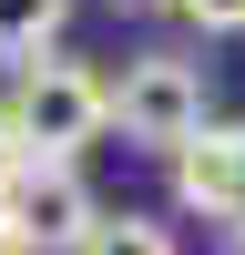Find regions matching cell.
<instances>
[{
	"label": "cell",
	"instance_id": "obj_6",
	"mask_svg": "<svg viewBox=\"0 0 245 255\" xmlns=\"http://www.w3.org/2000/svg\"><path fill=\"white\" fill-rule=\"evenodd\" d=\"M72 255H184V245H174V225H153V215H102Z\"/></svg>",
	"mask_w": 245,
	"mask_h": 255
},
{
	"label": "cell",
	"instance_id": "obj_8",
	"mask_svg": "<svg viewBox=\"0 0 245 255\" xmlns=\"http://www.w3.org/2000/svg\"><path fill=\"white\" fill-rule=\"evenodd\" d=\"M20 163H31V153H20V133H10V113H0V194L20 184Z\"/></svg>",
	"mask_w": 245,
	"mask_h": 255
},
{
	"label": "cell",
	"instance_id": "obj_4",
	"mask_svg": "<svg viewBox=\"0 0 245 255\" xmlns=\"http://www.w3.org/2000/svg\"><path fill=\"white\" fill-rule=\"evenodd\" d=\"M174 194L194 204L204 225H235L245 235V123H204L174 153Z\"/></svg>",
	"mask_w": 245,
	"mask_h": 255
},
{
	"label": "cell",
	"instance_id": "obj_9",
	"mask_svg": "<svg viewBox=\"0 0 245 255\" xmlns=\"http://www.w3.org/2000/svg\"><path fill=\"white\" fill-rule=\"evenodd\" d=\"M0 255H31V245H20V225H10V215H0Z\"/></svg>",
	"mask_w": 245,
	"mask_h": 255
},
{
	"label": "cell",
	"instance_id": "obj_1",
	"mask_svg": "<svg viewBox=\"0 0 245 255\" xmlns=\"http://www.w3.org/2000/svg\"><path fill=\"white\" fill-rule=\"evenodd\" d=\"M0 113H10V133H20L31 163H82V143L113 133V72H92L72 51H41V61H20Z\"/></svg>",
	"mask_w": 245,
	"mask_h": 255
},
{
	"label": "cell",
	"instance_id": "obj_10",
	"mask_svg": "<svg viewBox=\"0 0 245 255\" xmlns=\"http://www.w3.org/2000/svg\"><path fill=\"white\" fill-rule=\"evenodd\" d=\"M225 255H245V235H225Z\"/></svg>",
	"mask_w": 245,
	"mask_h": 255
},
{
	"label": "cell",
	"instance_id": "obj_3",
	"mask_svg": "<svg viewBox=\"0 0 245 255\" xmlns=\"http://www.w3.org/2000/svg\"><path fill=\"white\" fill-rule=\"evenodd\" d=\"M0 215L20 225L31 255H72L102 225V204H92V184H82V163H20V184L0 194Z\"/></svg>",
	"mask_w": 245,
	"mask_h": 255
},
{
	"label": "cell",
	"instance_id": "obj_7",
	"mask_svg": "<svg viewBox=\"0 0 245 255\" xmlns=\"http://www.w3.org/2000/svg\"><path fill=\"white\" fill-rule=\"evenodd\" d=\"M194 31H245V0H174Z\"/></svg>",
	"mask_w": 245,
	"mask_h": 255
},
{
	"label": "cell",
	"instance_id": "obj_2",
	"mask_svg": "<svg viewBox=\"0 0 245 255\" xmlns=\"http://www.w3.org/2000/svg\"><path fill=\"white\" fill-rule=\"evenodd\" d=\"M113 123H122V143H143V153L174 163L184 143L204 133V72H194L184 51H143V61H122V82H113Z\"/></svg>",
	"mask_w": 245,
	"mask_h": 255
},
{
	"label": "cell",
	"instance_id": "obj_5",
	"mask_svg": "<svg viewBox=\"0 0 245 255\" xmlns=\"http://www.w3.org/2000/svg\"><path fill=\"white\" fill-rule=\"evenodd\" d=\"M72 20V0H0V61H41Z\"/></svg>",
	"mask_w": 245,
	"mask_h": 255
}]
</instances>
